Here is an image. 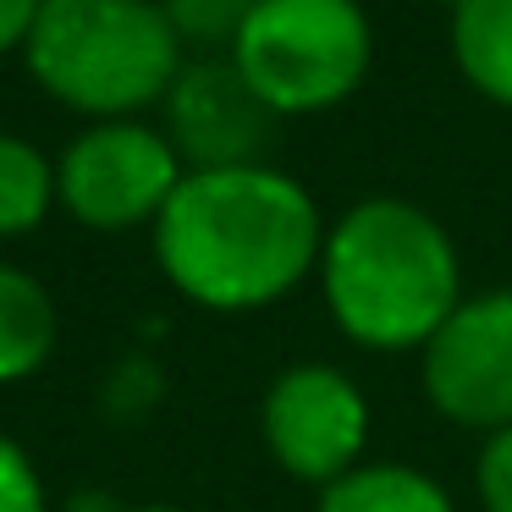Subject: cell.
<instances>
[{"label":"cell","mask_w":512,"mask_h":512,"mask_svg":"<svg viewBox=\"0 0 512 512\" xmlns=\"http://www.w3.org/2000/svg\"><path fill=\"white\" fill-rule=\"evenodd\" d=\"M325 221L314 193L276 166L188 171L155 215V259L188 303L248 314L320 270Z\"/></svg>","instance_id":"obj_1"},{"label":"cell","mask_w":512,"mask_h":512,"mask_svg":"<svg viewBox=\"0 0 512 512\" xmlns=\"http://www.w3.org/2000/svg\"><path fill=\"white\" fill-rule=\"evenodd\" d=\"M320 292L336 331L364 353L424 347L463 303L457 243L424 204L375 193L325 226Z\"/></svg>","instance_id":"obj_2"},{"label":"cell","mask_w":512,"mask_h":512,"mask_svg":"<svg viewBox=\"0 0 512 512\" xmlns=\"http://www.w3.org/2000/svg\"><path fill=\"white\" fill-rule=\"evenodd\" d=\"M23 56L50 100L100 122L160 105L188 67L160 0H45Z\"/></svg>","instance_id":"obj_3"},{"label":"cell","mask_w":512,"mask_h":512,"mask_svg":"<svg viewBox=\"0 0 512 512\" xmlns=\"http://www.w3.org/2000/svg\"><path fill=\"white\" fill-rule=\"evenodd\" d=\"M226 56L276 116H314L364 89L375 28L358 0H259Z\"/></svg>","instance_id":"obj_4"},{"label":"cell","mask_w":512,"mask_h":512,"mask_svg":"<svg viewBox=\"0 0 512 512\" xmlns=\"http://www.w3.org/2000/svg\"><path fill=\"white\" fill-rule=\"evenodd\" d=\"M188 177L182 155L160 127L94 122L56 160V204L94 232H127L166 210L177 182Z\"/></svg>","instance_id":"obj_5"},{"label":"cell","mask_w":512,"mask_h":512,"mask_svg":"<svg viewBox=\"0 0 512 512\" xmlns=\"http://www.w3.org/2000/svg\"><path fill=\"white\" fill-rule=\"evenodd\" d=\"M424 402L457 430L496 435L512 424V287L463 298L419 347Z\"/></svg>","instance_id":"obj_6"},{"label":"cell","mask_w":512,"mask_h":512,"mask_svg":"<svg viewBox=\"0 0 512 512\" xmlns=\"http://www.w3.org/2000/svg\"><path fill=\"white\" fill-rule=\"evenodd\" d=\"M265 446L292 479L303 485H331L347 468L364 463L369 441V402L353 375L331 364H292L270 380L265 408H259Z\"/></svg>","instance_id":"obj_7"},{"label":"cell","mask_w":512,"mask_h":512,"mask_svg":"<svg viewBox=\"0 0 512 512\" xmlns=\"http://www.w3.org/2000/svg\"><path fill=\"white\" fill-rule=\"evenodd\" d=\"M166 138L188 171L259 166L281 116L248 89L232 56H204L177 72L166 100Z\"/></svg>","instance_id":"obj_8"},{"label":"cell","mask_w":512,"mask_h":512,"mask_svg":"<svg viewBox=\"0 0 512 512\" xmlns=\"http://www.w3.org/2000/svg\"><path fill=\"white\" fill-rule=\"evenodd\" d=\"M452 61L490 105H512V0H457Z\"/></svg>","instance_id":"obj_9"},{"label":"cell","mask_w":512,"mask_h":512,"mask_svg":"<svg viewBox=\"0 0 512 512\" xmlns=\"http://www.w3.org/2000/svg\"><path fill=\"white\" fill-rule=\"evenodd\" d=\"M56 353V303L28 270L0 265V386L28 380Z\"/></svg>","instance_id":"obj_10"},{"label":"cell","mask_w":512,"mask_h":512,"mask_svg":"<svg viewBox=\"0 0 512 512\" xmlns=\"http://www.w3.org/2000/svg\"><path fill=\"white\" fill-rule=\"evenodd\" d=\"M314 512H457L446 485L413 463H358L320 490Z\"/></svg>","instance_id":"obj_11"},{"label":"cell","mask_w":512,"mask_h":512,"mask_svg":"<svg viewBox=\"0 0 512 512\" xmlns=\"http://www.w3.org/2000/svg\"><path fill=\"white\" fill-rule=\"evenodd\" d=\"M56 204V166L28 138L0 133V237H23Z\"/></svg>","instance_id":"obj_12"},{"label":"cell","mask_w":512,"mask_h":512,"mask_svg":"<svg viewBox=\"0 0 512 512\" xmlns=\"http://www.w3.org/2000/svg\"><path fill=\"white\" fill-rule=\"evenodd\" d=\"M177 28L182 45H199V50H232V39L243 34V23L254 17L259 0H160Z\"/></svg>","instance_id":"obj_13"},{"label":"cell","mask_w":512,"mask_h":512,"mask_svg":"<svg viewBox=\"0 0 512 512\" xmlns=\"http://www.w3.org/2000/svg\"><path fill=\"white\" fill-rule=\"evenodd\" d=\"M474 490L485 512H512V424L485 435V446L474 457Z\"/></svg>","instance_id":"obj_14"},{"label":"cell","mask_w":512,"mask_h":512,"mask_svg":"<svg viewBox=\"0 0 512 512\" xmlns=\"http://www.w3.org/2000/svg\"><path fill=\"white\" fill-rule=\"evenodd\" d=\"M0 512H45V485L17 441L0 435Z\"/></svg>","instance_id":"obj_15"},{"label":"cell","mask_w":512,"mask_h":512,"mask_svg":"<svg viewBox=\"0 0 512 512\" xmlns=\"http://www.w3.org/2000/svg\"><path fill=\"white\" fill-rule=\"evenodd\" d=\"M39 6H45V0H0V56L17 50V45H28Z\"/></svg>","instance_id":"obj_16"},{"label":"cell","mask_w":512,"mask_h":512,"mask_svg":"<svg viewBox=\"0 0 512 512\" xmlns=\"http://www.w3.org/2000/svg\"><path fill=\"white\" fill-rule=\"evenodd\" d=\"M122 512H182V507H166V501H155V507H122Z\"/></svg>","instance_id":"obj_17"},{"label":"cell","mask_w":512,"mask_h":512,"mask_svg":"<svg viewBox=\"0 0 512 512\" xmlns=\"http://www.w3.org/2000/svg\"><path fill=\"white\" fill-rule=\"evenodd\" d=\"M441 6H457V0H441Z\"/></svg>","instance_id":"obj_18"}]
</instances>
